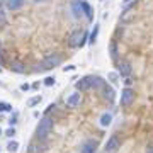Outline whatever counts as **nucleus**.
<instances>
[{
	"label": "nucleus",
	"instance_id": "obj_12",
	"mask_svg": "<svg viewBox=\"0 0 153 153\" xmlns=\"http://www.w3.org/2000/svg\"><path fill=\"white\" fill-rule=\"evenodd\" d=\"M82 10H83V14L89 17V20L94 19V14H92V7H90L87 2H82Z\"/></svg>",
	"mask_w": 153,
	"mask_h": 153
},
{
	"label": "nucleus",
	"instance_id": "obj_19",
	"mask_svg": "<svg viewBox=\"0 0 153 153\" xmlns=\"http://www.w3.org/2000/svg\"><path fill=\"white\" fill-rule=\"evenodd\" d=\"M90 80H92V87H100V85L104 83L100 76H92V75H90Z\"/></svg>",
	"mask_w": 153,
	"mask_h": 153
},
{
	"label": "nucleus",
	"instance_id": "obj_13",
	"mask_svg": "<svg viewBox=\"0 0 153 153\" xmlns=\"http://www.w3.org/2000/svg\"><path fill=\"white\" fill-rule=\"evenodd\" d=\"M73 12H75V17H80L83 12H82V2H78V0H75L73 2Z\"/></svg>",
	"mask_w": 153,
	"mask_h": 153
},
{
	"label": "nucleus",
	"instance_id": "obj_8",
	"mask_svg": "<svg viewBox=\"0 0 153 153\" xmlns=\"http://www.w3.org/2000/svg\"><path fill=\"white\" fill-rule=\"evenodd\" d=\"M95 141L94 139H89V141H85V145H83V148H82V153H95Z\"/></svg>",
	"mask_w": 153,
	"mask_h": 153
},
{
	"label": "nucleus",
	"instance_id": "obj_28",
	"mask_svg": "<svg viewBox=\"0 0 153 153\" xmlns=\"http://www.w3.org/2000/svg\"><path fill=\"white\" fill-rule=\"evenodd\" d=\"M75 70V66L73 65H70V66H65V72H73Z\"/></svg>",
	"mask_w": 153,
	"mask_h": 153
},
{
	"label": "nucleus",
	"instance_id": "obj_25",
	"mask_svg": "<svg viewBox=\"0 0 153 153\" xmlns=\"http://www.w3.org/2000/svg\"><path fill=\"white\" fill-rule=\"evenodd\" d=\"M29 89H31V85H27V83H22V85H20V90H22V92H27Z\"/></svg>",
	"mask_w": 153,
	"mask_h": 153
},
{
	"label": "nucleus",
	"instance_id": "obj_2",
	"mask_svg": "<svg viewBox=\"0 0 153 153\" xmlns=\"http://www.w3.org/2000/svg\"><path fill=\"white\" fill-rule=\"evenodd\" d=\"M85 41H87V32H85L83 29H76L75 32L70 36L68 44H70L72 48H78V46H83Z\"/></svg>",
	"mask_w": 153,
	"mask_h": 153
},
{
	"label": "nucleus",
	"instance_id": "obj_15",
	"mask_svg": "<svg viewBox=\"0 0 153 153\" xmlns=\"http://www.w3.org/2000/svg\"><path fill=\"white\" fill-rule=\"evenodd\" d=\"M97 34H99V26H94V31H92V34H90V39H89V43H90V44H94V43H95L97 41Z\"/></svg>",
	"mask_w": 153,
	"mask_h": 153
},
{
	"label": "nucleus",
	"instance_id": "obj_21",
	"mask_svg": "<svg viewBox=\"0 0 153 153\" xmlns=\"http://www.w3.org/2000/svg\"><path fill=\"white\" fill-rule=\"evenodd\" d=\"M111 56L114 58H117V46H116V43L114 41H112V43H111Z\"/></svg>",
	"mask_w": 153,
	"mask_h": 153
},
{
	"label": "nucleus",
	"instance_id": "obj_23",
	"mask_svg": "<svg viewBox=\"0 0 153 153\" xmlns=\"http://www.w3.org/2000/svg\"><path fill=\"white\" fill-rule=\"evenodd\" d=\"M0 24H7V17H5V12L0 9Z\"/></svg>",
	"mask_w": 153,
	"mask_h": 153
},
{
	"label": "nucleus",
	"instance_id": "obj_20",
	"mask_svg": "<svg viewBox=\"0 0 153 153\" xmlns=\"http://www.w3.org/2000/svg\"><path fill=\"white\" fill-rule=\"evenodd\" d=\"M104 97L109 99V100H114V90L112 89H106L104 90Z\"/></svg>",
	"mask_w": 153,
	"mask_h": 153
},
{
	"label": "nucleus",
	"instance_id": "obj_6",
	"mask_svg": "<svg viewBox=\"0 0 153 153\" xmlns=\"http://www.w3.org/2000/svg\"><path fill=\"white\" fill-rule=\"evenodd\" d=\"M75 87H76V90H80V92L92 89V80H90V75H89V76H83V78H80V80H78V82L75 83Z\"/></svg>",
	"mask_w": 153,
	"mask_h": 153
},
{
	"label": "nucleus",
	"instance_id": "obj_29",
	"mask_svg": "<svg viewBox=\"0 0 153 153\" xmlns=\"http://www.w3.org/2000/svg\"><path fill=\"white\" fill-rule=\"evenodd\" d=\"M128 2H133V0H124V3H128Z\"/></svg>",
	"mask_w": 153,
	"mask_h": 153
},
{
	"label": "nucleus",
	"instance_id": "obj_1",
	"mask_svg": "<svg viewBox=\"0 0 153 153\" xmlns=\"http://www.w3.org/2000/svg\"><path fill=\"white\" fill-rule=\"evenodd\" d=\"M51 129H53V119L43 117V119L39 121V124H38L36 134H38V138H46L48 134L51 133Z\"/></svg>",
	"mask_w": 153,
	"mask_h": 153
},
{
	"label": "nucleus",
	"instance_id": "obj_33",
	"mask_svg": "<svg viewBox=\"0 0 153 153\" xmlns=\"http://www.w3.org/2000/svg\"><path fill=\"white\" fill-rule=\"evenodd\" d=\"M0 72H2V66H0Z\"/></svg>",
	"mask_w": 153,
	"mask_h": 153
},
{
	"label": "nucleus",
	"instance_id": "obj_17",
	"mask_svg": "<svg viewBox=\"0 0 153 153\" xmlns=\"http://www.w3.org/2000/svg\"><path fill=\"white\" fill-rule=\"evenodd\" d=\"M12 111V104L9 102H0V112H9Z\"/></svg>",
	"mask_w": 153,
	"mask_h": 153
},
{
	"label": "nucleus",
	"instance_id": "obj_26",
	"mask_svg": "<svg viewBox=\"0 0 153 153\" xmlns=\"http://www.w3.org/2000/svg\"><path fill=\"white\" fill-rule=\"evenodd\" d=\"M9 123H10V126H14V124H16V123H17V114H14V116H12V117H10V121H9Z\"/></svg>",
	"mask_w": 153,
	"mask_h": 153
},
{
	"label": "nucleus",
	"instance_id": "obj_10",
	"mask_svg": "<svg viewBox=\"0 0 153 153\" xmlns=\"http://www.w3.org/2000/svg\"><path fill=\"white\" fill-rule=\"evenodd\" d=\"M66 104H68V107H76L80 104V94H72L66 99Z\"/></svg>",
	"mask_w": 153,
	"mask_h": 153
},
{
	"label": "nucleus",
	"instance_id": "obj_5",
	"mask_svg": "<svg viewBox=\"0 0 153 153\" xmlns=\"http://www.w3.org/2000/svg\"><path fill=\"white\" fill-rule=\"evenodd\" d=\"M119 148H121V141H119V138H117V136H111V138L107 139L104 150H106V153H116Z\"/></svg>",
	"mask_w": 153,
	"mask_h": 153
},
{
	"label": "nucleus",
	"instance_id": "obj_18",
	"mask_svg": "<svg viewBox=\"0 0 153 153\" xmlns=\"http://www.w3.org/2000/svg\"><path fill=\"white\" fill-rule=\"evenodd\" d=\"M39 102H41V95H36V97H32V99L27 100V106L29 107H34V106H38Z\"/></svg>",
	"mask_w": 153,
	"mask_h": 153
},
{
	"label": "nucleus",
	"instance_id": "obj_31",
	"mask_svg": "<svg viewBox=\"0 0 153 153\" xmlns=\"http://www.w3.org/2000/svg\"><path fill=\"white\" fill-rule=\"evenodd\" d=\"M0 136H2V129H0Z\"/></svg>",
	"mask_w": 153,
	"mask_h": 153
},
{
	"label": "nucleus",
	"instance_id": "obj_14",
	"mask_svg": "<svg viewBox=\"0 0 153 153\" xmlns=\"http://www.w3.org/2000/svg\"><path fill=\"white\" fill-rule=\"evenodd\" d=\"M12 72H17V73H24L26 72V68H24V65L22 63H19V61H16V63H12Z\"/></svg>",
	"mask_w": 153,
	"mask_h": 153
},
{
	"label": "nucleus",
	"instance_id": "obj_11",
	"mask_svg": "<svg viewBox=\"0 0 153 153\" xmlns=\"http://www.w3.org/2000/svg\"><path fill=\"white\" fill-rule=\"evenodd\" d=\"M111 121H112V116L107 114V112H104V114L100 116V121H99V124H100L102 128H107V126L111 124Z\"/></svg>",
	"mask_w": 153,
	"mask_h": 153
},
{
	"label": "nucleus",
	"instance_id": "obj_9",
	"mask_svg": "<svg viewBox=\"0 0 153 153\" xmlns=\"http://www.w3.org/2000/svg\"><path fill=\"white\" fill-rule=\"evenodd\" d=\"M24 5V0H7V9L9 10H17Z\"/></svg>",
	"mask_w": 153,
	"mask_h": 153
},
{
	"label": "nucleus",
	"instance_id": "obj_7",
	"mask_svg": "<svg viewBox=\"0 0 153 153\" xmlns=\"http://www.w3.org/2000/svg\"><path fill=\"white\" fill-rule=\"evenodd\" d=\"M119 75H123V76L131 75V65L128 61H121L119 63Z\"/></svg>",
	"mask_w": 153,
	"mask_h": 153
},
{
	"label": "nucleus",
	"instance_id": "obj_32",
	"mask_svg": "<svg viewBox=\"0 0 153 153\" xmlns=\"http://www.w3.org/2000/svg\"><path fill=\"white\" fill-rule=\"evenodd\" d=\"M34 2H41V0H34Z\"/></svg>",
	"mask_w": 153,
	"mask_h": 153
},
{
	"label": "nucleus",
	"instance_id": "obj_27",
	"mask_svg": "<svg viewBox=\"0 0 153 153\" xmlns=\"http://www.w3.org/2000/svg\"><path fill=\"white\" fill-rule=\"evenodd\" d=\"M116 78H117V73H109V80L111 82H116Z\"/></svg>",
	"mask_w": 153,
	"mask_h": 153
},
{
	"label": "nucleus",
	"instance_id": "obj_22",
	"mask_svg": "<svg viewBox=\"0 0 153 153\" xmlns=\"http://www.w3.org/2000/svg\"><path fill=\"white\" fill-rule=\"evenodd\" d=\"M44 85H48V87L55 85V76H46L44 78Z\"/></svg>",
	"mask_w": 153,
	"mask_h": 153
},
{
	"label": "nucleus",
	"instance_id": "obj_16",
	"mask_svg": "<svg viewBox=\"0 0 153 153\" xmlns=\"http://www.w3.org/2000/svg\"><path fill=\"white\" fill-rule=\"evenodd\" d=\"M7 150H9L10 153H16L17 150H19V143H17V141H10V143L7 145Z\"/></svg>",
	"mask_w": 153,
	"mask_h": 153
},
{
	"label": "nucleus",
	"instance_id": "obj_4",
	"mask_svg": "<svg viewBox=\"0 0 153 153\" xmlns=\"http://www.w3.org/2000/svg\"><path fill=\"white\" fill-rule=\"evenodd\" d=\"M134 100V92L129 89V87H126L123 92H121V106H124V107H128V106H131Z\"/></svg>",
	"mask_w": 153,
	"mask_h": 153
},
{
	"label": "nucleus",
	"instance_id": "obj_24",
	"mask_svg": "<svg viewBox=\"0 0 153 153\" xmlns=\"http://www.w3.org/2000/svg\"><path fill=\"white\" fill-rule=\"evenodd\" d=\"M14 134H16V129H14V128H9V129L5 131V136H14Z\"/></svg>",
	"mask_w": 153,
	"mask_h": 153
},
{
	"label": "nucleus",
	"instance_id": "obj_3",
	"mask_svg": "<svg viewBox=\"0 0 153 153\" xmlns=\"http://www.w3.org/2000/svg\"><path fill=\"white\" fill-rule=\"evenodd\" d=\"M61 63V56L60 55H49V56H46L43 60V63H41V68L43 70H51V68H55Z\"/></svg>",
	"mask_w": 153,
	"mask_h": 153
},
{
	"label": "nucleus",
	"instance_id": "obj_30",
	"mask_svg": "<svg viewBox=\"0 0 153 153\" xmlns=\"http://www.w3.org/2000/svg\"><path fill=\"white\" fill-rule=\"evenodd\" d=\"M0 48H2V41H0Z\"/></svg>",
	"mask_w": 153,
	"mask_h": 153
}]
</instances>
